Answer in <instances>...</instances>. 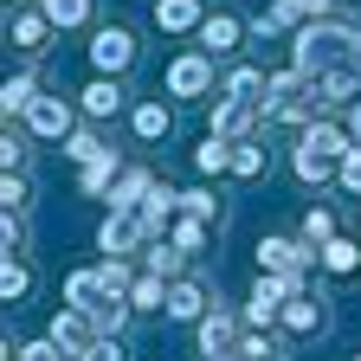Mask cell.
Listing matches in <instances>:
<instances>
[{
	"label": "cell",
	"instance_id": "16",
	"mask_svg": "<svg viewBox=\"0 0 361 361\" xmlns=\"http://www.w3.org/2000/svg\"><path fill=\"white\" fill-rule=\"evenodd\" d=\"M207 0H155V26L161 32H200Z\"/></svg>",
	"mask_w": 361,
	"mask_h": 361
},
{
	"label": "cell",
	"instance_id": "4",
	"mask_svg": "<svg viewBox=\"0 0 361 361\" xmlns=\"http://www.w3.org/2000/svg\"><path fill=\"white\" fill-rule=\"evenodd\" d=\"M135 52H142V45H135L129 26H97L90 32V71H104V78H123L135 65Z\"/></svg>",
	"mask_w": 361,
	"mask_h": 361
},
{
	"label": "cell",
	"instance_id": "26",
	"mask_svg": "<svg viewBox=\"0 0 361 361\" xmlns=\"http://www.w3.org/2000/svg\"><path fill=\"white\" fill-rule=\"evenodd\" d=\"M39 7H45V20H52L59 32H78V26H90L97 0H39Z\"/></svg>",
	"mask_w": 361,
	"mask_h": 361
},
{
	"label": "cell",
	"instance_id": "19",
	"mask_svg": "<svg viewBox=\"0 0 361 361\" xmlns=\"http://www.w3.org/2000/svg\"><path fill=\"white\" fill-rule=\"evenodd\" d=\"M194 174H207V180H219V174H233V142H226V135H200L194 142Z\"/></svg>",
	"mask_w": 361,
	"mask_h": 361
},
{
	"label": "cell",
	"instance_id": "33",
	"mask_svg": "<svg viewBox=\"0 0 361 361\" xmlns=\"http://www.w3.org/2000/svg\"><path fill=\"white\" fill-rule=\"evenodd\" d=\"M180 213H200V219H213V226H219V213H226V207H219V194H213V188H180Z\"/></svg>",
	"mask_w": 361,
	"mask_h": 361
},
{
	"label": "cell",
	"instance_id": "29",
	"mask_svg": "<svg viewBox=\"0 0 361 361\" xmlns=\"http://www.w3.org/2000/svg\"><path fill=\"white\" fill-rule=\"evenodd\" d=\"M264 168H271V155H264V142H258V135L233 142V180H258Z\"/></svg>",
	"mask_w": 361,
	"mask_h": 361
},
{
	"label": "cell",
	"instance_id": "1",
	"mask_svg": "<svg viewBox=\"0 0 361 361\" xmlns=\"http://www.w3.org/2000/svg\"><path fill=\"white\" fill-rule=\"evenodd\" d=\"M348 59H361V32L348 26V20H303L297 32H290V65L297 71H329V65H348Z\"/></svg>",
	"mask_w": 361,
	"mask_h": 361
},
{
	"label": "cell",
	"instance_id": "37",
	"mask_svg": "<svg viewBox=\"0 0 361 361\" xmlns=\"http://www.w3.org/2000/svg\"><path fill=\"white\" fill-rule=\"evenodd\" d=\"M0 168H26V129H0Z\"/></svg>",
	"mask_w": 361,
	"mask_h": 361
},
{
	"label": "cell",
	"instance_id": "39",
	"mask_svg": "<svg viewBox=\"0 0 361 361\" xmlns=\"http://www.w3.org/2000/svg\"><path fill=\"white\" fill-rule=\"evenodd\" d=\"M20 361H65V355H59V342H52V336H39V342H26V348H20Z\"/></svg>",
	"mask_w": 361,
	"mask_h": 361
},
{
	"label": "cell",
	"instance_id": "32",
	"mask_svg": "<svg viewBox=\"0 0 361 361\" xmlns=\"http://www.w3.org/2000/svg\"><path fill=\"white\" fill-rule=\"evenodd\" d=\"M297 239L329 245V239H336V213H329V207H310V213H303V226H297Z\"/></svg>",
	"mask_w": 361,
	"mask_h": 361
},
{
	"label": "cell",
	"instance_id": "44",
	"mask_svg": "<svg viewBox=\"0 0 361 361\" xmlns=\"http://www.w3.org/2000/svg\"><path fill=\"white\" fill-rule=\"evenodd\" d=\"M355 361H361V348H355Z\"/></svg>",
	"mask_w": 361,
	"mask_h": 361
},
{
	"label": "cell",
	"instance_id": "20",
	"mask_svg": "<svg viewBox=\"0 0 361 361\" xmlns=\"http://www.w3.org/2000/svg\"><path fill=\"white\" fill-rule=\"evenodd\" d=\"M316 264H323L329 271V278H355V271H361V239H329V245H316Z\"/></svg>",
	"mask_w": 361,
	"mask_h": 361
},
{
	"label": "cell",
	"instance_id": "35",
	"mask_svg": "<svg viewBox=\"0 0 361 361\" xmlns=\"http://www.w3.org/2000/svg\"><path fill=\"white\" fill-rule=\"evenodd\" d=\"M97 271H104V290H116V297H123V290L135 284V271H142V264H129V258H104Z\"/></svg>",
	"mask_w": 361,
	"mask_h": 361
},
{
	"label": "cell",
	"instance_id": "18",
	"mask_svg": "<svg viewBox=\"0 0 361 361\" xmlns=\"http://www.w3.org/2000/svg\"><path fill=\"white\" fill-rule=\"evenodd\" d=\"M32 97H39V78H32V71L0 78V116H7V123H20V116L32 110Z\"/></svg>",
	"mask_w": 361,
	"mask_h": 361
},
{
	"label": "cell",
	"instance_id": "38",
	"mask_svg": "<svg viewBox=\"0 0 361 361\" xmlns=\"http://www.w3.org/2000/svg\"><path fill=\"white\" fill-rule=\"evenodd\" d=\"M336 180H342V194H355V200H361V142L336 161Z\"/></svg>",
	"mask_w": 361,
	"mask_h": 361
},
{
	"label": "cell",
	"instance_id": "10",
	"mask_svg": "<svg viewBox=\"0 0 361 361\" xmlns=\"http://www.w3.org/2000/svg\"><path fill=\"white\" fill-rule=\"evenodd\" d=\"M264 129V110L245 104V97H213V135H226V142H245V135Z\"/></svg>",
	"mask_w": 361,
	"mask_h": 361
},
{
	"label": "cell",
	"instance_id": "6",
	"mask_svg": "<svg viewBox=\"0 0 361 361\" xmlns=\"http://www.w3.org/2000/svg\"><path fill=\"white\" fill-rule=\"evenodd\" d=\"M239 336H245V316L226 310V303H213L200 323H194V342H200L207 361H213V355H239Z\"/></svg>",
	"mask_w": 361,
	"mask_h": 361
},
{
	"label": "cell",
	"instance_id": "2",
	"mask_svg": "<svg viewBox=\"0 0 361 361\" xmlns=\"http://www.w3.org/2000/svg\"><path fill=\"white\" fill-rule=\"evenodd\" d=\"M213 52H207V45H188V52H174L168 59V71H161V90H168V97L174 104H200V97H219V90H213Z\"/></svg>",
	"mask_w": 361,
	"mask_h": 361
},
{
	"label": "cell",
	"instance_id": "3",
	"mask_svg": "<svg viewBox=\"0 0 361 361\" xmlns=\"http://www.w3.org/2000/svg\"><path fill=\"white\" fill-rule=\"evenodd\" d=\"M45 336L59 342V355H65V361H84V355H90V342H97L104 329H97V316H90L84 303H59V310H52V323H45Z\"/></svg>",
	"mask_w": 361,
	"mask_h": 361
},
{
	"label": "cell",
	"instance_id": "11",
	"mask_svg": "<svg viewBox=\"0 0 361 361\" xmlns=\"http://www.w3.org/2000/svg\"><path fill=\"white\" fill-rule=\"evenodd\" d=\"M78 110H84L90 123H110V116H123V110H129V90H123V78H104V71H97V78H90V84L78 90Z\"/></svg>",
	"mask_w": 361,
	"mask_h": 361
},
{
	"label": "cell",
	"instance_id": "30",
	"mask_svg": "<svg viewBox=\"0 0 361 361\" xmlns=\"http://www.w3.org/2000/svg\"><path fill=\"white\" fill-rule=\"evenodd\" d=\"M290 168H297V180H303V188H323V180L336 174V161H329V155H316V149H303V142H297Z\"/></svg>",
	"mask_w": 361,
	"mask_h": 361
},
{
	"label": "cell",
	"instance_id": "9",
	"mask_svg": "<svg viewBox=\"0 0 361 361\" xmlns=\"http://www.w3.org/2000/svg\"><path fill=\"white\" fill-rule=\"evenodd\" d=\"M310 264H316L310 239H290V233H264L258 239V271H310Z\"/></svg>",
	"mask_w": 361,
	"mask_h": 361
},
{
	"label": "cell",
	"instance_id": "7",
	"mask_svg": "<svg viewBox=\"0 0 361 361\" xmlns=\"http://www.w3.org/2000/svg\"><path fill=\"white\" fill-rule=\"evenodd\" d=\"M278 329H284L290 342H303V336H323V329H329V303H323V290H297V297H284V310H278Z\"/></svg>",
	"mask_w": 361,
	"mask_h": 361
},
{
	"label": "cell",
	"instance_id": "31",
	"mask_svg": "<svg viewBox=\"0 0 361 361\" xmlns=\"http://www.w3.org/2000/svg\"><path fill=\"white\" fill-rule=\"evenodd\" d=\"M0 207H13V213L32 207V180H26V168H0Z\"/></svg>",
	"mask_w": 361,
	"mask_h": 361
},
{
	"label": "cell",
	"instance_id": "24",
	"mask_svg": "<svg viewBox=\"0 0 361 361\" xmlns=\"http://www.w3.org/2000/svg\"><path fill=\"white\" fill-rule=\"evenodd\" d=\"M123 297H129L135 316H155V310L168 303V278H155V271H135V284H129Z\"/></svg>",
	"mask_w": 361,
	"mask_h": 361
},
{
	"label": "cell",
	"instance_id": "23",
	"mask_svg": "<svg viewBox=\"0 0 361 361\" xmlns=\"http://www.w3.org/2000/svg\"><path fill=\"white\" fill-rule=\"evenodd\" d=\"M168 239L194 258V252H207V239H213V219H200V213H174V219H168Z\"/></svg>",
	"mask_w": 361,
	"mask_h": 361
},
{
	"label": "cell",
	"instance_id": "8",
	"mask_svg": "<svg viewBox=\"0 0 361 361\" xmlns=\"http://www.w3.org/2000/svg\"><path fill=\"white\" fill-rule=\"evenodd\" d=\"M149 233H142V213H129V207H110V219L97 226V252L104 258H129V252H142Z\"/></svg>",
	"mask_w": 361,
	"mask_h": 361
},
{
	"label": "cell",
	"instance_id": "42",
	"mask_svg": "<svg viewBox=\"0 0 361 361\" xmlns=\"http://www.w3.org/2000/svg\"><path fill=\"white\" fill-rule=\"evenodd\" d=\"M13 7H26V0H13Z\"/></svg>",
	"mask_w": 361,
	"mask_h": 361
},
{
	"label": "cell",
	"instance_id": "28",
	"mask_svg": "<svg viewBox=\"0 0 361 361\" xmlns=\"http://www.w3.org/2000/svg\"><path fill=\"white\" fill-rule=\"evenodd\" d=\"M59 297H65V303H84V310H90L97 297H110V290H104V271H97V264H84V271H71Z\"/></svg>",
	"mask_w": 361,
	"mask_h": 361
},
{
	"label": "cell",
	"instance_id": "15",
	"mask_svg": "<svg viewBox=\"0 0 361 361\" xmlns=\"http://www.w3.org/2000/svg\"><path fill=\"white\" fill-rule=\"evenodd\" d=\"M142 271H155V278H168V284H174V278H188V252H180V245L161 233V239H149V245H142Z\"/></svg>",
	"mask_w": 361,
	"mask_h": 361
},
{
	"label": "cell",
	"instance_id": "45",
	"mask_svg": "<svg viewBox=\"0 0 361 361\" xmlns=\"http://www.w3.org/2000/svg\"><path fill=\"white\" fill-rule=\"evenodd\" d=\"M0 258H7V252H0Z\"/></svg>",
	"mask_w": 361,
	"mask_h": 361
},
{
	"label": "cell",
	"instance_id": "12",
	"mask_svg": "<svg viewBox=\"0 0 361 361\" xmlns=\"http://www.w3.org/2000/svg\"><path fill=\"white\" fill-rule=\"evenodd\" d=\"M200 45H207L213 59H233L239 45H245V20H239L233 7H213V13L200 20Z\"/></svg>",
	"mask_w": 361,
	"mask_h": 361
},
{
	"label": "cell",
	"instance_id": "40",
	"mask_svg": "<svg viewBox=\"0 0 361 361\" xmlns=\"http://www.w3.org/2000/svg\"><path fill=\"white\" fill-rule=\"evenodd\" d=\"M84 361H129V355H123V342H116V336H97Z\"/></svg>",
	"mask_w": 361,
	"mask_h": 361
},
{
	"label": "cell",
	"instance_id": "5",
	"mask_svg": "<svg viewBox=\"0 0 361 361\" xmlns=\"http://www.w3.org/2000/svg\"><path fill=\"white\" fill-rule=\"evenodd\" d=\"M20 123H26V135H32V142H65V135L78 129V110H71L65 97H52V90H39V97H32V110H26Z\"/></svg>",
	"mask_w": 361,
	"mask_h": 361
},
{
	"label": "cell",
	"instance_id": "36",
	"mask_svg": "<svg viewBox=\"0 0 361 361\" xmlns=\"http://www.w3.org/2000/svg\"><path fill=\"white\" fill-rule=\"evenodd\" d=\"M0 252H26V219L13 207H0Z\"/></svg>",
	"mask_w": 361,
	"mask_h": 361
},
{
	"label": "cell",
	"instance_id": "13",
	"mask_svg": "<svg viewBox=\"0 0 361 361\" xmlns=\"http://www.w3.org/2000/svg\"><path fill=\"white\" fill-rule=\"evenodd\" d=\"M129 135H135V142H168V135H174V110L161 97L129 104Z\"/></svg>",
	"mask_w": 361,
	"mask_h": 361
},
{
	"label": "cell",
	"instance_id": "43",
	"mask_svg": "<svg viewBox=\"0 0 361 361\" xmlns=\"http://www.w3.org/2000/svg\"><path fill=\"white\" fill-rule=\"evenodd\" d=\"M271 361H284V355H271Z\"/></svg>",
	"mask_w": 361,
	"mask_h": 361
},
{
	"label": "cell",
	"instance_id": "25",
	"mask_svg": "<svg viewBox=\"0 0 361 361\" xmlns=\"http://www.w3.org/2000/svg\"><path fill=\"white\" fill-rule=\"evenodd\" d=\"M52 32H59V26L45 20V7H26V13L13 20V45H20V52H39V45L52 39Z\"/></svg>",
	"mask_w": 361,
	"mask_h": 361
},
{
	"label": "cell",
	"instance_id": "27",
	"mask_svg": "<svg viewBox=\"0 0 361 361\" xmlns=\"http://www.w3.org/2000/svg\"><path fill=\"white\" fill-rule=\"evenodd\" d=\"M20 297H32V271L20 264V252H7V258H0V303H20Z\"/></svg>",
	"mask_w": 361,
	"mask_h": 361
},
{
	"label": "cell",
	"instance_id": "22",
	"mask_svg": "<svg viewBox=\"0 0 361 361\" xmlns=\"http://www.w3.org/2000/svg\"><path fill=\"white\" fill-rule=\"evenodd\" d=\"M149 188H155V174H149V168H123V174L110 180V207H129V213H135V207L149 200Z\"/></svg>",
	"mask_w": 361,
	"mask_h": 361
},
{
	"label": "cell",
	"instance_id": "34",
	"mask_svg": "<svg viewBox=\"0 0 361 361\" xmlns=\"http://www.w3.org/2000/svg\"><path fill=\"white\" fill-rule=\"evenodd\" d=\"M59 149H65V161H78V168H84L90 155H104V142H97V129H71V135H65Z\"/></svg>",
	"mask_w": 361,
	"mask_h": 361
},
{
	"label": "cell",
	"instance_id": "14",
	"mask_svg": "<svg viewBox=\"0 0 361 361\" xmlns=\"http://www.w3.org/2000/svg\"><path fill=\"white\" fill-rule=\"evenodd\" d=\"M207 310H213V297H207V284H200V278H174V284H168L161 316H174V323H200Z\"/></svg>",
	"mask_w": 361,
	"mask_h": 361
},
{
	"label": "cell",
	"instance_id": "41",
	"mask_svg": "<svg viewBox=\"0 0 361 361\" xmlns=\"http://www.w3.org/2000/svg\"><path fill=\"white\" fill-rule=\"evenodd\" d=\"M0 361H20V348H13V342H7V336H0Z\"/></svg>",
	"mask_w": 361,
	"mask_h": 361
},
{
	"label": "cell",
	"instance_id": "17",
	"mask_svg": "<svg viewBox=\"0 0 361 361\" xmlns=\"http://www.w3.org/2000/svg\"><path fill=\"white\" fill-rule=\"evenodd\" d=\"M123 174V155L116 149H104V155H90L84 168H78V194H90V200H97V194H110V180Z\"/></svg>",
	"mask_w": 361,
	"mask_h": 361
},
{
	"label": "cell",
	"instance_id": "21",
	"mask_svg": "<svg viewBox=\"0 0 361 361\" xmlns=\"http://www.w3.org/2000/svg\"><path fill=\"white\" fill-rule=\"evenodd\" d=\"M264 65H233V71H226V84H219V97H245V104H258L264 110Z\"/></svg>",
	"mask_w": 361,
	"mask_h": 361
}]
</instances>
